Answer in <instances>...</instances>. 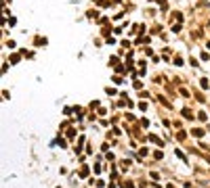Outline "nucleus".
<instances>
[{"label":"nucleus","instance_id":"f257e3e1","mask_svg":"<svg viewBox=\"0 0 210 188\" xmlns=\"http://www.w3.org/2000/svg\"><path fill=\"white\" fill-rule=\"evenodd\" d=\"M149 140H151V142H155V144H160V146L164 144V142H162V140H160V138H158L155 134H149Z\"/></svg>","mask_w":210,"mask_h":188},{"label":"nucleus","instance_id":"f03ea898","mask_svg":"<svg viewBox=\"0 0 210 188\" xmlns=\"http://www.w3.org/2000/svg\"><path fill=\"white\" fill-rule=\"evenodd\" d=\"M183 117H185V119H193V113H191L189 109H183Z\"/></svg>","mask_w":210,"mask_h":188},{"label":"nucleus","instance_id":"7ed1b4c3","mask_svg":"<svg viewBox=\"0 0 210 188\" xmlns=\"http://www.w3.org/2000/svg\"><path fill=\"white\" fill-rule=\"evenodd\" d=\"M193 136H195V138H202V136H204V130H200V128L193 130Z\"/></svg>","mask_w":210,"mask_h":188},{"label":"nucleus","instance_id":"20e7f679","mask_svg":"<svg viewBox=\"0 0 210 188\" xmlns=\"http://www.w3.org/2000/svg\"><path fill=\"white\" fill-rule=\"evenodd\" d=\"M80 176H82V178H84V176H88V167H86V165L80 169Z\"/></svg>","mask_w":210,"mask_h":188},{"label":"nucleus","instance_id":"39448f33","mask_svg":"<svg viewBox=\"0 0 210 188\" xmlns=\"http://www.w3.org/2000/svg\"><path fill=\"white\" fill-rule=\"evenodd\" d=\"M55 144H59V146H67V144H65V140H63V138H57V140H55Z\"/></svg>","mask_w":210,"mask_h":188},{"label":"nucleus","instance_id":"423d86ee","mask_svg":"<svg viewBox=\"0 0 210 188\" xmlns=\"http://www.w3.org/2000/svg\"><path fill=\"white\" fill-rule=\"evenodd\" d=\"M124 188H135V186H132V182H124Z\"/></svg>","mask_w":210,"mask_h":188}]
</instances>
